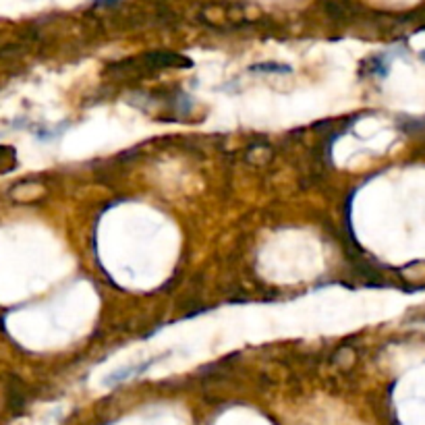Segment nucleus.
<instances>
[{"mask_svg": "<svg viewBox=\"0 0 425 425\" xmlns=\"http://www.w3.org/2000/svg\"><path fill=\"white\" fill-rule=\"evenodd\" d=\"M46 195V187L38 181H23L19 185H15L11 189V197L15 201H21V204H29V201H38Z\"/></svg>", "mask_w": 425, "mask_h": 425, "instance_id": "obj_1", "label": "nucleus"}, {"mask_svg": "<svg viewBox=\"0 0 425 425\" xmlns=\"http://www.w3.org/2000/svg\"><path fill=\"white\" fill-rule=\"evenodd\" d=\"M272 149L268 147V145H253V147H249V152H247V160L251 162V164H266V162H270L272 160Z\"/></svg>", "mask_w": 425, "mask_h": 425, "instance_id": "obj_2", "label": "nucleus"}, {"mask_svg": "<svg viewBox=\"0 0 425 425\" xmlns=\"http://www.w3.org/2000/svg\"><path fill=\"white\" fill-rule=\"evenodd\" d=\"M355 359H357V355L351 347H340L334 357H332V361H334V365H338L340 369H349L351 365L355 363Z\"/></svg>", "mask_w": 425, "mask_h": 425, "instance_id": "obj_3", "label": "nucleus"}, {"mask_svg": "<svg viewBox=\"0 0 425 425\" xmlns=\"http://www.w3.org/2000/svg\"><path fill=\"white\" fill-rule=\"evenodd\" d=\"M402 276H406V280H413V283H425V261H417L404 268Z\"/></svg>", "mask_w": 425, "mask_h": 425, "instance_id": "obj_4", "label": "nucleus"}, {"mask_svg": "<svg viewBox=\"0 0 425 425\" xmlns=\"http://www.w3.org/2000/svg\"><path fill=\"white\" fill-rule=\"evenodd\" d=\"M251 71H258V73H290V69L288 67H283V65H253L251 67Z\"/></svg>", "mask_w": 425, "mask_h": 425, "instance_id": "obj_5", "label": "nucleus"}, {"mask_svg": "<svg viewBox=\"0 0 425 425\" xmlns=\"http://www.w3.org/2000/svg\"><path fill=\"white\" fill-rule=\"evenodd\" d=\"M100 2H112V0H100Z\"/></svg>", "mask_w": 425, "mask_h": 425, "instance_id": "obj_6", "label": "nucleus"}, {"mask_svg": "<svg viewBox=\"0 0 425 425\" xmlns=\"http://www.w3.org/2000/svg\"><path fill=\"white\" fill-rule=\"evenodd\" d=\"M421 58H424V61H425V52H421Z\"/></svg>", "mask_w": 425, "mask_h": 425, "instance_id": "obj_7", "label": "nucleus"}]
</instances>
